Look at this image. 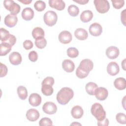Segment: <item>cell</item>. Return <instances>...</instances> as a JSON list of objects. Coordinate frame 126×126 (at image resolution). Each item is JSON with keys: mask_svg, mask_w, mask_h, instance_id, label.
Segmentation results:
<instances>
[{"mask_svg": "<svg viewBox=\"0 0 126 126\" xmlns=\"http://www.w3.org/2000/svg\"><path fill=\"white\" fill-rule=\"evenodd\" d=\"M16 42V37L14 35L10 34V35H9V37L8 38V39L4 42L7 43L9 45H10L11 46H12L15 44Z\"/></svg>", "mask_w": 126, "mask_h": 126, "instance_id": "40", "label": "cell"}, {"mask_svg": "<svg viewBox=\"0 0 126 126\" xmlns=\"http://www.w3.org/2000/svg\"><path fill=\"white\" fill-rule=\"evenodd\" d=\"M29 102L32 106L37 107L41 104V97L37 93H32L29 96Z\"/></svg>", "mask_w": 126, "mask_h": 126, "instance_id": "13", "label": "cell"}, {"mask_svg": "<svg viewBox=\"0 0 126 126\" xmlns=\"http://www.w3.org/2000/svg\"><path fill=\"white\" fill-rule=\"evenodd\" d=\"M11 46L8 43L2 42L0 45V55L4 56L6 55L11 50Z\"/></svg>", "mask_w": 126, "mask_h": 126, "instance_id": "24", "label": "cell"}, {"mask_svg": "<svg viewBox=\"0 0 126 126\" xmlns=\"http://www.w3.org/2000/svg\"><path fill=\"white\" fill-rule=\"evenodd\" d=\"M97 125L99 126H107L109 125V120L105 118L102 121H97Z\"/></svg>", "mask_w": 126, "mask_h": 126, "instance_id": "43", "label": "cell"}, {"mask_svg": "<svg viewBox=\"0 0 126 126\" xmlns=\"http://www.w3.org/2000/svg\"><path fill=\"white\" fill-rule=\"evenodd\" d=\"M3 5L5 9L9 11L11 14L13 15H16L19 13L21 9L20 6L11 0H4Z\"/></svg>", "mask_w": 126, "mask_h": 126, "instance_id": "4", "label": "cell"}, {"mask_svg": "<svg viewBox=\"0 0 126 126\" xmlns=\"http://www.w3.org/2000/svg\"><path fill=\"white\" fill-rule=\"evenodd\" d=\"M74 35L78 39L80 40H85L88 36L87 31L82 28L77 29L74 32Z\"/></svg>", "mask_w": 126, "mask_h": 126, "instance_id": "21", "label": "cell"}, {"mask_svg": "<svg viewBox=\"0 0 126 126\" xmlns=\"http://www.w3.org/2000/svg\"><path fill=\"white\" fill-rule=\"evenodd\" d=\"M115 87L119 90H123L126 88V81L124 78L119 77L116 78L114 82Z\"/></svg>", "mask_w": 126, "mask_h": 126, "instance_id": "22", "label": "cell"}, {"mask_svg": "<svg viewBox=\"0 0 126 126\" xmlns=\"http://www.w3.org/2000/svg\"><path fill=\"white\" fill-rule=\"evenodd\" d=\"M34 7L38 11H43L46 7L45 2L42 0H37L34 4Z\"/></svg>", "mask_w": 126, "mask_h": 126, "instance_id": "32", "label": "cell"}, {"mask_svg": "<svg viewBox=\"0 0 126 126\" xmlns=\"http://www.w3.org/2000/svg\"><path fill=\"white\" fill-rule=\"evenodd\" d=\"M45 35L44 30L40 27H36L34 28L32 32V35L34 39L44 37Z\"/></svg>", "mask_w": 126, "mask_h": 126, "instance_id": "27", "label": "cell"}, {"mask_svg": "<svg viewBox=\"0 0 126 126\" xmlns=\"http://www.w3.org/2000/svg\"><path fill=\"white\" fill-rule=\"evenodd\" d=\"M95 97L99 100H104L106 99L108 95L107 90L103 87L97 88L95 92Z\"/></svg>", "mask_w": 126, "mask_h": 126, "instance_id": "11", "label": "cell"}, {"mask_svg": "<svg viewBox=\"0 0 126 126\" xmlns=\"http://www.w3.org/2000/svg\"><path fill=\"white\" fill-rule=\"evenodd\" d=\"M73 1L77 2L80 4H85L87 3H88L89 2L88 0H73Z\"/></svg>", "mask_w": 126, "mask_h": 126, "instance_id": "45", "label": "cell"}, {"mask_svg": "<svg viewBox=\"0 0 126 126\" xmlns=\"http://www.w3.org/2000/svg\"><path fill=\"white\" fill-rule=\"evenodd\" d=\"M42 110L44 113L49 115H52L55 114L57 111V107L56 105L50 101L45 102L43 106Z\"/></svg>", "mask_w": 126, "mask_h": 126, "instance_id": "7", "label": "cell"}, {"mask_svg": "<svg viewBox=\"0 0 126 126\" xmlns=\"http://www.w3.org/2000/svg\"><path fill=\"white\" fill-rule=\"evenodd\" d=\"M94 3L98 12L103 14L108 12L110 8L109 3L106 0H94Z\"/></svg>", "mask_w": 126, "mask_h": 126, "instance_id": "5", "label": "cell"}, {"mask_svg": "<svg viewBox=\"0 0 126 126\" xmlns=\"http://www.w3.org/2000/svg\"><path fill=\"white\" fill-rule=\"evenodd\" d=\"M117 121L121 124H126V115L123 113H119L116 116Z\"/></svg>", "mask_w": 126, "mask_h": 126, "instance_id": "34", "label": "cell"}, {"mask_svg": "<svg viewBox=\"0 0 126 126\" xmlns=\"http://www.w3.org/2000/svg\"><path fill=\"white\" fill-rule=\"evenodd\" d=\"M113 7L116 9L121 8L125 4V1L123 0H111Z\"/></svg>", "mask_w": 126, "mask_h": 126, "instance_id": "36", "label": "cell"}, {"mask_svg": "<svg viewBox=\"0 0 126 126\" xmlns=\"http://www.w3.org/2000/svg\"><path fill=\"white\" fill-rule=\"evenodd\" d=\"M126 10L125 9L123 11H122L121 14V22L124 26H126Z\"/></svg>", "mask_w": 126, "mask_h": 126, "instance_id": "44", "label": "cell"}, {"mask_svg": "<svg viewBox=\"0 0 126 126\" xmlns=\"http://www.w3.org/2000/svg\"><path fill=\"white\" fill-rule=\"evenodd\" d=\"M84 111L83 108L79 105L74 106L71 111V114L73 118L74 119H80L83 115Z\"/></svg>", "mask_w": 126, "mask_h": 126, "instance_id": "20", "label": "cell"}, {"mask_svg": "<svg viewBox=\"0 0 126 126\" xmlns=\"http://www.w3.org/2000/svg\"><path fill=\"white\" fill-rule=\"evenodd\" d=\"M62 67L67 72H72L75 68L74 63L70 60H64L62 63Z\"/></svg>", "mask_w": 126, "mask_h": 126, "instance_id": "19", "label": "cell"}, {"mask_svg": "<svg viewBox=\"0 0 126 126\" xmlns=\"http://www.w3.org/2000/svg\"><path fill=\"white\" fill-rule=\"evenodd\" d=\"M17 94L19 98L22 100H25L28 97V91L26 88L23 86H20L17 88Z\"/></svg>", "mask_w": 126, "mask_h": 126, "instance_id": "26", "label": "cell"}, {"mask_svg": "<svg viewBox=\"0 0 126 126\" xmlns=\"http://www.w3.org/2000/svg\"><path fill=\"white\" fill-rule=\"evenodd\" d=\"M39 125L40 126H52L53 125V123L52 120L47 117H44L42 118L39 122Z\"/></svg>", "mask_w": 126, "mask_h": 126, "instance_id": "35", "label": "cell"}, {"mask_svg": "<svg viewBox=\"0 0 126 126\" xmlns=\"http://www.w3.org/2000/svg\"><path fill=\"white\" fill-rule=\"evenodd\" d=\"M35 45L39 49H43L47 44V41L44 37L39 38L35 40Z\"/></svg>", "mask_w": 126, "mask_h": 126, "instance_id": "30", "label": "cell"}, {"mask_svg": "<svg viewBox=\"0 0 126 126\" xmlns=\"http://www.w3.org/2000/svg\"><path fill=\"white\" fill-rule=\"evenodd\" d=\"M94 67L93 62L90 59H84L80 63L78 67L85 72L89 73Z\"/></svg>", "mask_w": 126, "mask_h": 126, "instance_id": "6", "label": "cell"}, {"mask_svg": "<svg viewBox=\"0 0 126 126\" xmlns=\"http://www.w3.org/2000/svg\"><path fill=\"white\" fill-rule=\"evenodd\" d=\"M74 96L73 90L68 87L62 88L57 94V100L62 105H65L68 103Z\"/></svg>", "mask_w": 126, "mask_h": 126, "instance_id": "1", "label": "cell"}, {"mask_svg": "<svg viewBox=\"0 0 126 126\" xmlns=\"http://www.w3.org/2000/svg\"><path fill=\"white\" fill-rule=\"evenodd\" d=\"M88 74H89L88 73L84 72V71H83L82 70L80 69L79 67H78L76 69V75L78 78H79L80 79H83V78L86 77L88 75Z\"/></svg>", "mask_w": 126, "mask_h": 126, "instance_id": "37", "label": "cell"}, {"mask_svg": "<svg viewBox=\"0 0 126 126\" xmlns=\"http://www.w3.org/2000/svg\"><path fill=\"white\" fill-rule=\"evenodd\" d=\"M29 59L32 62H36L38 59V54L37 52L35 51H32L30 52L29 54Z\"/></svg>", "mask_w": 126, "mask_h": 126, "instance_id": "39", "label": "cell"}, {"mask_svg": "<svg viewBox=\"0 0 126 126\" xmlns=\"http://www.w3.org/2000/svg\"><path fill=\"white\" fill-rule=\"evenodd\" d=\"M91 113L96 118L97 121L103 120L106 118V112L101 104L95 103L91 107Z\"/></svg>", "mask_w": 126, "mask_h": 126, "instance_id": "2", "label": "cell"}, {"mask_svg": "<svg viewBox=\"0 0 126 126\" xmlns=\"http://www.w3.org/2000/svg\"><path fill=\"white\" fill-rule=\"evenodd\" d=\"M81 126V124L80 123H78L77 122H73L71 124H70V126Z\"/></svg>", "mask_w": 126, "mask_h": 126, "instance_id": "48", "label": "cell"}, {"mask_svg": "<svg viewBox=\"0 0 126 126\" xmlns=\"http://www.w3.org/2000/svg\"><path fill=\"white\" fill-rule=\"evenodd\" d=\"M18 1L25 4H29L32 2V0H19Z\"/></svg>", "mask_w": 126, "mask_h": 126, "instance_id": "46", "label": "cell"}, {"mask_svg": "<svg viewBox=\"0 0 126 126\" xmlns=\"http://www.w3.org/2000/svg\"><path fill=\"white\" fill-rule=\"evenodd\" d=\"M0 40L2 42H5L8 39V38L10 35L9 32L3 28H0Z\"/></svg>", "mask_w": 126, "mask_h": 126, "instance_id": "33", "label": "cell"}, {"mask_svg": "<svg viewBox=\"0 0 126 126\" xmlns=\"http://www.w3.org/2000/svg\"><path fill=\"white\" fill-rule=\"evenodd\" d=\"M9 60L12 64L17 65L21 63L22 58L21 54L19 53L13 52L10 54L9 56Z\"/></svg>", "mask_w": 126, "mask_h": 126, "instance_id": "15", "label": "cell"}, {"mask_svg": "<svg viewBox=\"0 0 126 126\" xmlns=\"http://www.w3.org/2000/svg\"><path fill=\"white\" fill-rule=\"evenodd\" d=\"M67 55L71 58H75L79 55V51L75 47H70L67 50Z\"/></svg>", "mask_w": 126, "mask_h": 126, "instance_id": "31", "label": "cell"}, {"mask_svg": "<svg viewBox=\"0 0 126 126\" xmlns=\"http://www.w3.org/2000/svg\"><path fill=\"white\" fill-rule=\"evenodd\" d=\"M7 66L3 64L2 63H0V77H3L6 76L7 73Z\"/></svg>", "mask_w": 126, "mask_h": 126, "instance_id": "41", "label": "cell"}, {"mask_svg": "<svg viewBox=\"0 0 126 126\" xmlns=\"http://www.w3.org/2000/svg\"><path fill=\"white\" fill-rule=\"evenodd\" d=\"M125 62H126V59H125L123 61V62H122V67H123V68L124 69V70H126V69H125V64H126V63H125Z\"/></svg>", "mask_w": 126, "mask_h": 126, "instance_id": "47", "label": "cell"}, {"mask_svg": "<svg viewBox=\"0 0 126 126\" xmlns=\"http://www.w3.org/2000/svg\"><path fill=\"white\" fill-rule=\"evenodd\" d=\"M34 16V11L30 7L25 8L22 12V17L26 21H30Z\"/></svg>", "mask_w": 126, "mask_h": 126, "instance_id": "18", "label": "cell"}, {"mask_svg": "<svg viewBox=\"0 0 126 126\" xmlns=\"http://www.w3.org/2000/svg\"><path fill=\"white\" fill-rule=\"evenodd\" d=\"M119 66L116 62H110L107 65V71L109 75L111 76H115L119 72Z\"/></svg>", "mask_w": 126, "mask_h": 126, "instance_id": "12", "label": "cell"}, {"mask_svg": "<svg viewBox=\"0 0 126 126\" xmlns=\"http://www.w3.org/2000/svg\"><path fill=\"white\" fill-rule=\"evenodd\" d=\"M41 92L44 95L46 96H50L53 93L54 90L52 86L47 84H43L42 85Z\"/></svg>", "mask_w": 126, "mask_h": 126, "instance_id": "28", "label": "cell"}, {"mask_svg": "<svg viewBox=\"0 0 126 126\" xmlns=\"http://www.w3.org/2000/svg\"><path fill=\"white\" fill-rule=\"evenodd\" d=\"M98 88L97 84L95 83L90 82L88 83L85 86V90L87 93L91 95H94L96 89Z\"/></svg>", "mask_w": 126, "mask_h": 126, "instance_id": "25", "label": "cell"}, {"mask_svg": "<svg viewBox=\"0 0 126 126\" xmlns=\"http://www.w3.org/2000/svg\"><path fill=\"white\" fill-rule=\"evenodd\" d=\"M67 11L69 14L72 17L77 16L79 13V8L77 6L73 4H71L68 6Z\"/></svg>", "mask_w": 126, "mask_h": 126, "instance_id": "29", "label": "cell"}, {"mask_svg": "<svg viewBox=\"0 0 126 126\" xmlns=\"http://www.w3.org/2000/svg\"><path fill=\"white\" fill-rule=\"evenodd\" d=\"M43 19L46 25L52 27L56 24L58 20V16L55 11L49 10L44 14Z\"/></svg>", "mask_w": 126, "mask_h": 126, "instance_id": "3", "label": "cell"}, {"mask_svg": "<svg viewBox=\"0 0 126 126\" xmlns=\"http://www.w3.org/2000/svg\"><path fill=\"white\" fill-rule=\"evenodd\" d=\"M49 6L58 10H63L65 6V2L62 0H49Z\"/></svg>", "mask_w": 126, "mask_h": 126, "instance_id": "17", "label": "cell"}, {"mask_svg": "<svg viewBox=\"0 0 126 126\" xmlns=\"http://www.w3.org/2000/svg\"><path fill=\"white\" fill-rule=\"evenodd\" d=\"M72 35L67 31H63L61 32L59 35L58 38L60 42L66 44L71 42L72 40Z\"/></svg>", "mask_w": 126, "mask_h": 126, "instance_id": "9", "label": "cell"}, {"mask_svg": "<svg viewBox=\"0 0 126 126\" xmlns=\"http://www.w3.org/2000/svg\"><path fill=\"white\" fill-rule=\"evenodd\" d=\"M33 44L32 41L26 40L23 42V47L26 50H30L33 47Z\"/></svg>", "mask_w": 126, "mask_h": 126, "instance_id": "42", "label": "cell"}, {"mask_svg": "<svg viewBox=\"0 0 126 126\" xmlns=\"http://www.w3.org/2000/svg\"><path fill=\"white\" fill-rule=\"evenodd\" d=\"M93 18V13L92 11L87 10L83 11L80 15V20L84 23L90 22Z\"/></svg>", "mask_w": 126, "mask_h": 126, "instance_id": "23", "label": "cell"}, {"mask_svg": "<svg viewBox=\"0 0 126 126\" xmlns=\"http://www.w3.org/2000/svg\"><path fill=\"white\" fill-rule=\"evenodd\" d=\"M40 114L38 111L34 108L30 109L26 112V117L27 119L31 122L36 121L39 118Z\"/></svg>", "mask_w": 126, "mask_h": 126, "instance_id": "16", "label": "cell"}, {"mask_svg": "<svg viewBox=\"0 0 126 126\" xmlns=\"http://www.w3.org/2000/svg\"><path fill=\"white\" fill-rule=\"evenodd\" d=\"M89 31L92 35L98 36L101 34L102 32V28L99 24L94 23L90 25Z\"/></svg>", "mask_w": 126, "mask_h": 126, "instance_id": "8", "label": "cell"}, {"mask_svg": "<svg viewBox=\"0 0 126 126\" xmlns=\"http://www.w3.org/2000/svg\"><path fill=\"white\" fill-rule=\"evenodd\" d=\"M119 49L116 46H110L106 50V56L110 59H116L119 56Z\"/></svg>", "mask_w": 126, "mask_h": 126, "instance_id": "10", "label": "cell"}, {"mask_svg": "<svg viewBox=\"0 0 126 126\" xmlns=\"http://www.w3.org/2000/svg\"><path fill=\"white\" fill-rule=\"evenodd\" d=\"M54 84V79L52 77L48 76L44 79L42 81L41 84H47L52 86Z\"/></svg>", "mask_w": 126, "mask_h": 126, "instance_id": "38", "label": "cell"}, {"mask_svg": "<svg viewBox=\"0 0 126 126\" xmlns=\"http://www.w3.org/2000/svg\"><path fill=\"white\" fill-rule=\"evenodd\" d=\"M18 22V18L16 15H13L12 14H8L4 18V22L5 25L9 27L12 28L14 27Z\"/></svg>", "mask_w": 126, "mask_h": 126, "instance_id": "14", "label": "cell"}]
</instances>
